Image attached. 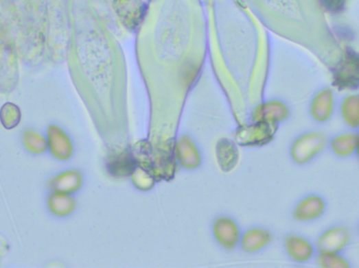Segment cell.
Listing matches in <instances>:
<instances>
[{
	"instance_id": "cell-1",
	"label": "cell",
	"mask_w": 359,
	"mask_h": 268,
	"mask_svg": "<svg viewBox=\"0 0 359 268\" xmlns=\"http://www.w3.org/2000/svg\"><path fill=\"white\" fill-rule=\"evenodd\" d=\"M329 136L319 130L301 133L290 147V158L299 166H305L316 160L328 149Z\"/></svg>"
},
{
	"instance_id": "cell-2",
	"label": "cell",
	"mask_w": 359,
	"mask_h": 268,
	"mask_svg": "<svg viewBox=\"0 0 359 268\" xmlns=\"http://www.w3.org/2000/svg\"><path fill=\"white\" fill-rule=\"evenodd\" d=\"M333 84L339 90L359 88V53L346 49L332 71Z\"/></svg>"
},
{
	"instance_id": "cell-3",
	"label": "cell",
	"mask_w": 359,
	"mask_h": 268,
	"mask_svg": "<svg viewBox=\"0 0 359 268\" xmlns=\"http://www.w3.org/2000/svg\"><path fill=\"white\" fill-rule=\"evenodd\" d=\"M352 242V232L344 224L326 228L317 237L315 246L317 253H344Z\"/></svg>"
},
{
	"instance_id": "cell-4",
	"label": "cell",
	"mask_w": 359,
	"mask_h": 268,
	"mask_svg": "<svg viewBox=\"0 0 359 268\" xmlns=\"http://www.w3.org/2000/svg\"><path fill=\"white\" fill-rule=\"evenodd\" d=\"M337 109L336 93L331 87H323L313 95L309 103V114L317 124L332 120Z\"/></svg>"
},
{
	"instance_id": "cell-5",
	"label": "cell",
	"mask_w": 359,
	"mask_h": 268,
	"mask_svg": "<svg viewBox=\"0 0 359 268\" xmlns=\"http://www.w3.org/2000/svg\"><path fill=\"white\" fill-rule=\"evenodd\" d=\"M277 126L273 123L255 122L251 126L239 129L235 140L243 146H263L275 138Z\"/></svg>"
},
{
	"instance_id": "cell-6",
	"label": "cell",
	"mask_w": 359,
	"mask_h": 268,
	"mask_svg": "<svg viewBox=\"0 0 359 268\" xmlns=\"http://www.w3.org/2000/svg\"><path fill=\"white\" fill-rule=\"evenodd\" d=\"M327 200L319 194H308L301 198L293 208V219L303 223H310L321 219L326 214Z\"/></svg>"
},
{
	"instance_id": "cell-7",
	"label": "cell",
	"mask_w": 359,
	"mask_h": 268,
	"mask_svg": "<svg viewBox=\"0 0 359 268\" xmlns=\"http://www.w3.org/2000/svg\"><path fill=\"white\" fill-rule=\"evenodd\" d=\"M283 247L288 257L297 263H308L315 259L316 246L310 239L299 234H289L283 240Z\"/></svg>"
},
{
	"instance_id": "cell-8",
	"label": "cell",
	"mask_w": 359,
	"mask_h": 268,
	"mask_svg": "<svg viewBox=\"0 0 359 268\" xmlns=\"http://www.w3.org/2000/svg\"><path fill=\"white\" fill-rule=\"evenodd\" d=\"M290 117V108L279 100L268 101L259 105L253 112L255 122H267L279 125Z\"/></svg>"
},
{
	"instance_id": "cell-9",
	"label": "cell",
	"mask_w": 359,
	"mask_h": 268,
	"mask_svg": "<svg viewBox=\"0 0 359 268\" xmlns=\"http://www.w3.org/2000/svg\"><path fill=\"white\" fill-rule=\"evenodd\" d=\"M214 238L226 249H232L240 241V230L231 218L219 217L213 223Z\"/></svg>"
},
{
	"instance_id": "cell-10",
	"label": "cell",
	"mask_w": 359,
	"mask_h": 268,
	"mask_svg": "<svg viewBox=\"0 0 359 268\" xmlns=\"http://www.w3.org/2000/svg\"><path fill=\"white\" fill-rule=\"evenodd\" d=\"M328 149L336 158H353L356 154L357 131H345L329 138Z\"/></svg>"
},
{
	"instance_id": "cell-11",
	"label": "cell",
	"mask_w": 359,
	"mask_h": 268,
	"mask_svg": "<svg viewBox=\"0 0 359 268\" xmlns=\"http://www.w3.org/2000/svg\"><path fill=\"white\" fill-rule=\"evenodd\" d=\"M339 116L347 128L359 130V93L345 95L338 104Z\"/></svg>"
},
{
	"instance_id": "cell-12",
	"label": "cell",
	"mask_w": 359,
	"mask_h": 268,
	"mask_svg": "<svg viewBox=\"0 0 359 268\" xmlns=\"http://www.w3.org/2000/svg\"><path fill=\"white\" fill-rule=\"evenodd\" d=\"M176 156L180 165L186 169H196L201 164L199 150L187 136L178 138L176 145Z\"/></svg>"
},
{
	"instance_id": "cell-13",
	"label": "cell",
	"mask_w": 359,
	"mask_h": 268,
	"mask_svg": "<svg viewBox=\"0 0 359 268\" xmlns=\"http://www.w3.org/2000/svg\"><path fill=\"white\" fill-rule=\"evenodd\" d=\"M273 235L265 228H251L242 238V247L248 253L262 251L273 242Z\"/></svg>"
},
{
	"instance_id": "cell-14",
	"label": "cell",
	"mask_w": 359,
	"mask_h": 268,
	"mask_svg": "<svg viewBox=\"0 0 359 268\" xmlns=\"http://www.w3.org/2000/svg\"><path fill=\"white\" fill-rule=\"evenodd\" d=\"M135 168H136L135 160L130 153H117V154H113L108 158L107 169L115 178H126V176H130Z\"/></svg>"
},
{
	"instance_id": "cell-15",
	"label": "cell",
	"mask_w": 359,
	"mask_h": 268,
	"mask_svg": "<svg viewBox=\"0 0 359 268\" xmlns=\"http://www.w3.org/2000/svg\"><path fill=\"white\" fill-rule=\"evenodd\" d=\"M217 158L222 170L230 171L237 165L239 154L235 145L228 140H221L218 143Z\"/></svg>"
},
{
	"instance_id": "cell-16",
	"label": "cell",
	"mask_w": 359,
	"mask_h": 268,
	"mask_svg": "<svg viewBox=\"0 0 359 268\" xmlns=\"http://www.w3.org/2000/svg\"><path fill=\"white\" fill-rule=\"evenodd\" d=\"M316 264L323 268H350L352 263L344 256V253H317Z\"/></svg>"
},
{
	"instance_id": "cell-17",
	"label": "cell",
	"mask_w": 359,
	"mask_h": 268,
	"mask_svg": "<svg viewBox=\"0 0 359 268\" xmlns=\"http://www.w3.org/2000/svg\"><path fill=\"white\" fill-rule=\"evenodd\" d=\"M132 182L137 188L142 191L150 190L154 186V178L150 171L141 166H137L130 174Z\"/></svg>"
},
{
	"instance_id": "cell-18",
	"label": "cell",
	"mask_w": 359,
	"mask_h": 268,
	"mask_svg": "<svg viewBox=\"0 0 359 268\" xmlns=\"http://www.w3.org/2000/svg\"><path fill=\"white\" fill-rule=\"evenodd\" d=\"M321 5L331 13H339L344 10L346 0H321Z\"/></svg>"
},
{
	"instance_id": "cell-19",
	"label": "cell",
	"mask_w": 359,
	"mask_h": 268,
	"mask_svg": "<svg viewBox=\"0 0 359 268\" xmlns=\"http://www.w3.org/2000/svg\"><path fill=\"white\" fill-rule=\"evenodd\" d=\"M355 156H356L357 160H358L359 162V130H357V149Z\"/></svg>"
},
{
	"instance_id": "cell-20",
	"label": "cell",
	"mask_w": 359,
	"mask_h": 268,
	"mask_svg": "<svg viewBox=\"0 0 359 268\" xmlns=\"http://www.w3.org/2000/svg\"><path fill=\"white\" fill-rule=\"evenodd\" d=\"M357 232H358V234H359V222H358V224H357Z\"/></svg>"
}]
</instances>
